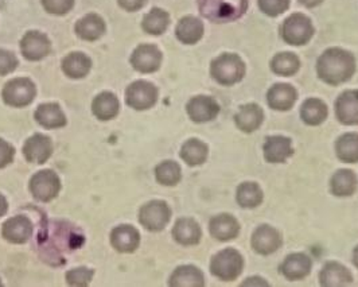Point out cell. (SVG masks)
I'll list each match as a JSON object with an SVG mask.
<instances>
[{
	"instance_id": "cell-41",
	"label": "cell",
	"mask_w": 358,
	"mask_h": 287,
	"mask_svg": "<svg viewBox=\"0 0 358 287\" xmlns=\"http://www.w3.org/2000/svg\"><path fill=\"white\" fill-rule=\"evenodd\" d=\"M93 270L90 269H76L71 270L66 274V281L71 286H88L93 278Z\"/></svg>"
},
{
	"instance_id": "cell-15",
	"label": "cell",
	"mask_w": 358,
	"mask_h": 287,
	"mask_svg": "<svg viewBox=\"0 0 358 287\" xmlns=\"http://www.w3.org/2000/svg\"><path fill=\"white\" fill-rule=\"evenodd\" d=\"M313 262L303 252L289 253L279 266L280 274L287 281H302L311 272Z\"/></svg>"
},
{
	"instance_id": "cell-26",
	"label": "cell",
	"mask_w": 358,
	"mask_h": 287,
	"mask_svg": "<svg viewBox=\"0 0 358 287\" xmlns=\"http://www.w3.org/2000/svg\"><path fill=\"white\" fill-rule=\"evenodd\" d=\"M205 33L203 23L201 19L196 18L193 15L183 17L178 22L176 27V36L178 38L179 42L185 45H194L199 42Z\"/></svg>"
},
{
	"instance_id": "cell-49",
	"label": "cell",
	"mask_w": 358,
	"mask_h": 287,
	"mask_svg": "<svg viewBox=\"0 0 358 287\" xmlns=\"http://www.w3.org/2000/svg\"><path fill=\"white\" fill-rule=\"evenodd\" d=\"M0 286H1V282H0Z\"/></svg>"
},
{
	"instance_id": "cell-21",
	"label": "cell",
	"mask_w": 358,
	"mask_h": 287,
	"mask_svg": "<svg viewBox=\"0 0 358 287\" xmlns=\"http://www.w3.org/2000/svg\"><path fill=\"white\" fill-rule=\"evenodd\" d=\"M298 92L289 84H275L267 92V103L275 111L286 112L295 106Z\"/></svg>"
},
{
	"instance_id": "cell-20",
	"label": "cell",
	"mask_w": 358,
	"mask_h": 287,
	"mask_svg": "<svg viewBox=\"0 0 358 287\" xmlns=\"http://www.w3.org/2000/svg\"><path fill=\"white\" fill-rule=\"evenodd\" d=\"M209 232L218 241H231L240 234V223L234 216L217 215L210 218Z\"/></svg>"
},
{
	"instance_id": "cell-16",
	"label": "cell",
	"mask_w": 358,
	"mask_h": 287,
	"mask_svg": "<svg viewBox=\"0 0 358 287\" xmlns=\"http://www.w3.org/2000/svg\"><path fill=\"white\" fill-rule=\"evenodd\" d=\"M263 154L268 163H285L294 155L292 141L283 135L268 136L263 144Z\"/></svg>"
},
{
	"instance_id": "cell-1",
	"label": "cell",
	"mask_w": 358,
	"mask_h": 287,
	"mask_svg": "<svg viewBox=\"0 0 358 287\" xmlns=\"http://www.w3.org/2000/svg\"><path fill=\"white\" fill-rule=\"evenodd\" d=\"M356 57L341 48L324 50L317 61V74L329 85H341L349 81L356 73Z\"/></svg>"
},
{
	"instance_id": "cell-44",
	"label": "cell",
	"mask_w": 358,
	"mask_h": 287,
	"mask_svg": "<svg viewBox=\"0 0 358 287\" xmlns=\"http://www.w3.org/2000/svg\"><path fill=\"white\" fill-rule=\"evenodd\" d=\"M117 3L123 10L129 11V13H135V11H139L141 8H143L147 0H117Z\"/></svg>"
},
{
	"instance_id": "cell-29",
	"label": "cell",
	"mask_w": 358,
	"mask_h": 287,
	"mask_svg": "<svg viewBox=\"0 0 358 287\" xmlns=\"http://www.w3.org/2000/svg\"><path fill=\"white\" fill-rule=\"evenodd\" d=\"M169 285L174 287H202L205 286V276L201 270L186 265L176 270L169 281Z\"/></svg>"
},
{
	"instance_id": "cell-2",
	"label": "cell",
	"mask_w": 358,
	"mask_h": 287,
	"mask_svg": "<svg viewBox=\"0 0 358 287\" xmlns=\"http://www.w3.org/2000/svg\"><path fill=\"white\" fill-rule=\"evenodd\" d=\"M245 72V64L237 54H221L215 57L210 65V76L215 83L224 87H232L240 83L244 78Z\"/></svg>"
},
{
	"instance_id": "cell-12",
	"label": "cell",
	"mask_w": 358,
	"mask_h": 287,
	"mask_svg": "<svg viewBox=\"0 0 358 287\" xmlns=\"http://www.w3.org/2000/svg\"><path fill=\"white\" fill-rule=\"evenodd\" d=\"M186 112L194 123H208L217 118L220 106L210 96H196L186 104Z\"/></svg>"
},
{
	"instance_id": "cell-8",
	"label": "cell",
	"mask_w": 358,
	"mask_h": 287,
	"mask_svg": "<svg viewBox=\"0 0 358 287\" xmlns=\"http://www.w3.org/2000/svg\"><path fill=\"white\" fill-rule=\"evenodd\" d=\"M197 4L201 15L215 23L232 22L240 18L245 11V7L234 8L232 4L224 0H197Z\"/></svg>"
},
{
	"instance_id": "cell-6",
	"label": "cell",
	"mask_w": 358,
	"mask_h": 287,
	"mask_svg": "<svg viewBox=\"0 0 358 287\" xmlns=\"http://www.w3.org/2000/svg\"><path fill=\"white\" fill-rule=\"evenodd\" d=\"M171 218L170 206L162 200H152L142 206L139 212V221L145 230L159 232L164 230Z\"/></svg>"
},
{
	"instance_id": "cell-4",
	"label": "cell",
	"mask_w": 358,
	"mask_h": 287,
	"mask_svg": "<svg viewBox=\"0 0 358 287\" xmlns=\"http://www.w3.org/2000/svg\"><path fill=\"white\" fill-rule=\"evenodd\" d=\"M244 269V259L234 248L217 252L210 262V272L222 282L236 281Z\"/></svg>"
},
{
	"instance_id": "cell-18",
	"label": "cell",
	"mask_w": 358,
	"mask_h": 287,
	"mask_svg": "<svg viewBox=\"0 0 358 287\" xmlns=\"http://www.w3.org/2000/svg\"><path fill=\"white\" fill-rule=\"evenodd\" d=\"M3 237L14 244L26 243L33 234V224L31 220L26 216H15L7 220L3 225L1 231Z\"/></svg>"
},
{
	"instance_id": "cell-38",
	"label": "cell",
	"mask_w": 358,
	"mask_h": 287,
	"mask_svg": "<svg viewBox=\"0 0 358 287\" xmlns=\"http://www.w3.org/2000/svg\"><path fill=\"white\" fill-rule=\"evenodd\" d=\"M157 181L164 186H174L182 180V170L177 162L164 161L155 169Z\"/></svg>"
},
{
	"instance_id": "cell-3",
	"label": "cell",
	"mask_w": 358,
	"mask_h": 287,
	"mask_svg": "<svg viewBox=\"0 0 358 287\" xmlns=\"http://www.w3.org/2000/svg\"><path fill=\"white\" fill-rule=\"evenodd\" d=\"M279 31L282 39L287 45L291 46H303L308 43L315 34V29L311 19L301 13L289 15L282 23Z\"/></svg>"
},
{
	"instance_id": "cell-30",
	"label": "cell",
	"mask_w": 358,
	"mask_h": 287,
	"mask_svg": "<svg viewBox=\"0 0 358 287\" xmlns=\"http://www.w3.org/2000/svg\"><path fill=\"white\" fill-rule=\"evenodd\" d=\"M119 100L110 92H103L94 97L92 103V112L99 120H110L119 113Z\"/></svg>"
},
{
	"instance_id": "cell-14",
	"label": "cell",
	"mask_w": 358,
	"mask_h": 287,
	"mask_svg": "<svg viewBox=\"0 0 358 287\" xmlns=\"http://www.w3.org/2000/svg\"><path fill=\"white\" fill-rule=\"evenodd\" d=\"M336 116L343 126H358V90L342 92L336 100Z\"/></svg>"
},
{
	"instance_id": "cell-47",
	"label": "cell",
	"mask_w": 358,
	"mask_h": 287,
	"mask_svg": "<svg viewBox=\"0 0 358 287\" xmlns=\"http://www.w3.org/2000/svg\"><path fill=\"white\" fill-rule=\"evenodd\" d=\"M7 208H8V205H7V200L0 195V217L6 215Z\"/></svg>"
},
{
	"instance_id": "cell-22",
	"label": "cell",
	"mask_w": 358,
	"mask_h": 287,
	"mask_svg": "<svg viewBox=\"0 0 358 287\" xmlns=\"http://www.w3.org/2000/svg\"><path fill=\"white\" fill-rule=\"evenodd\" d=\"M352 282V272L338 262H327L320 272V284L323 287L348 286Z\"/></svg>"
},
{
	"instance_id": "cell-9",
	"label": "cell",
	"mask_w": 358,
	"mask_h": 287,
	"mask_svg": "<svg viewBox=\"0 0 358 287\" xmlns=\"http://www.w3.org/2000/svg\"><path fill=\"white\" fill-rule=\"evenodd\" d=\"M30 190L38 201L49 202L58 196L61 181L52 170H42L30 181Z\"/></svg>"
},
{
	"instance_id": "cell-23",
	"label": "cell",
	"mask_w": 358,
	"mask_h": 287,
	"mask_svg": "<svg viewBox=\"0 0 358 287\" xmlns=\"http://www.w3.org/2000/svg\"><path fill=\"white\" fill-rule=\"evenodd\" d=\"M173 236L176 241L180 246H196L199 243L202 237L201 227L194 218L190 217H182L177 220L174 228H173Z\"/></svg>"
},
{
	"instance_id": "cell-7",
	"label": "cell",
	"mask_w": 358,
	"mask_h": 287,
	"mask_svg": "<svg viewBox=\"0 0 358 287\" xmlns=\"http://www.w3.org/2000/svg\"><path fill=\"white\" fill-rule=\"evenodd\" d=\"M158 102V88L144 80L132 83L126 90V103L128 107L136 111H145L154 107Z\"/></svg>"
},
{
	"instance_id": "cell-24",
	"label": "cell",
	"mask_w": 358,
	"mask_h": 287,
	"mask_svg": "<svg viewBox=\"0 0 358 287\" xmlns=\"http://www.w3.org/2000/svg\"><path fill=\"white\" fill-rule=\"evenodd\" d=\"M358 177L353 170L341 169L330 180V190L337 197H350L357 192Z\"/></svg>"
},
{
	"instance_id": "cell-19",
	"label": "cell",
	"mask_w": 358,
	"mask_h": 287,
	"mask_svg": "<svg viewBox=\"0 0 358 287\" xmlns=\"http://www.w3.org/2000/svg\"><path fill=\"white\" fill-rule=\"evenodd\" d=\"M264 122V111L256 103H248L237 111L234 123L237 128L245 134L257 131Z\"/></svg>"
},
{
	"instance_id": "cell-28",
	"label": "cell",
	"mask_w": 358,
	"mask_h": 287,
	"mask_svg": "<svg viewBox=\"0 0 358 287\" xmlns=\"http://www.w3.org/2000/svg\"><path fill=\"white\" fill-rule=\"evenodd\" d=\"M110 243L119 252H134L139 247L141 234L131 225H120L112 231Z\"/></svg>"
},
{
	"instance_id": "cell-5",
	"label": "cell",
	"mask_w": 358,
	"mask_h": 287,
	"mask_svg": "<svg viewBox=\"0 0 358 287\" xmlns=\"http://www.w3.org/2000/svg\"><path fill=\"white\" fill-rule=\"evenodd\" d=\"M36 94L34 83L26 77H18L8 81L1 92L3 102L7 106L14 108L27 107L33 103Z\"/></svg>"
},
{
	"instance_id": "cell-11",
	"label": "cell",
	"mask_w": 358,
	"mask_h": 287,
	"mask_svg": "<svg viewBox=\"0 0 358 287\" xmlns=\"http://www.w3.org/2000/svg\"><path fill=\"white\" fill-rule=\"evenodd\" d=\"M162 52L155 45H139L131 55V65L141 73L157 72L162 65Z\"/></svg>"
},
{
	"instance_id": "cell-17",
	"label": "cell",
	"mask_w": 358,
	"mask_h": 287,
	"mask_svg": "<svg viewBox=\"0 0 358 287\" xmlns=\"http://www.w3.org/2000/svg\"><path fill=\"white\" fill-rule=\"evenodd\" d=\"M53 154L52 139L46 135L36 134L26 141L23 146V155L29 162L45 163Z\"/></svg>"
},
{
	"instance_id": "cell-31",
	"label": "cell",
	"mask_w": 358,
	"mask_h": 287,
	"mask_svg": "<svg viewBox=\"0 0 358 287\" xmlns=\"http://www.w3.org/2000/svg\"><path fill=\"white\" fill-rule=\"evenodd\" d=\"M327 115L329 109L326 103L317 97L307 99L301 107V118L307 126H321L327 119Z\"/></svg>"
},
{
	"instance_id": "cell-46",
	"label": "cell",
	"mask_w": 358,
	"mask_h": 287,
	"mask_svg": "<svg viewBox=\"0 0 358 287\" xmlns=\"http://www.w3.org/2000/svg\"><path fill=\"white\" fill-rule=\"evenodd\" d=\"M299 3L307 8H314V7H318L320 4H322L323 0H299Z\"/></svg>"
},
{
	"instance_id": "cell-40",
	"label": "cell",
	"mask_w": 358,
	"mask_h": 287,
	"mask_svg": "<svg viewBox=\"0 0 358 287\" xmlns=\"http://www.w3.org/2000/svg\"><path fill=\"white\" fill-rule=\"evenodd\" d=\"M46 13L53 15H65L72 11L74 0H41Z\"/></svg>"
},
{
	"instance_id": "cell-36",
	"label": "cell",
	"mask_w": 358,
	"mask_h": 287,
	"mask_svg": "<svg viewBox=\"0 0 358 287\" xmlns=\"http://www.w3.org/2000/svg\"><path fill=\"white\" fill-rule=\"evenodd\" d=\"M169 24H170L169 13L162 10V8L155 7L144 15L142 29L147 34L161 36L169 29Z\"/></svg>"
},
{
	"instance_id": "cell-35",
	"label": "cell",
	"mask_w": 358,
	"mask_h": 287,
	"mask_svg": "<svg viewBox=\"0 0 358 287\" xmlns=\"http://www.w3.org/2000/svg\"><path fill=\"white\" fill-rule=\"evenodd\" d=\"M337 158L343 163H357L358 162V134L348 132L343 134L336 142Z\"/></svg>"
},
{
	"instance_id": "cell-42",
	"label": "cell",
	"mask_w": 358,
	"mask_h": 287,
	"mask_svg": "<svg viewBox=\"0 0 358 287\" xmlns=\"http://www.w3.org/2000/svg\"><path fill=\"white\" fill-rule=\"evenodd\" d=\"M18 66L17 55L8 50L0 49V76H6L14 72Z\"/></svg>"
},
{
	"instance_id": "cell-10",
	"label": "cell",
	"mask_w": 358,
	"mask_h": 287,
	"mask_svg": "<svg viewBox=\"0 0 358 287\" xmlns=\"http://www.w3.org/2000/svg\"><path fill=\"white\" fill-rule=\"evenodd\" d=\"M283 244V237L280 232L267 224L257 227L251 237V246L253 251L259 255L267 256L278 251Z\"/></svg>"
},
{
	"instance_id": "cell-13",
	"label": "cell",
	"mask_w": 358,
	"mask_h": 287,
	"mask_svg": "<svg viewBox=\"0 0 358 287\" xmlns=\"http://www.w3.org/2000/svg\"><path fill=\"white\" fill-rule=\"evenodd\" d=\"M52 50L49 38L39 31H29L20 41V52L29 61H41Z\"/></svg>"
},
{
	"instance_id": "cell-34",
	"label": "cell",
	"mask_w": 358,
	"mask_h": 287,
	"mask_svg": "<svg viewBox=\"0 0 358 287\" xmlns=\"http://www.w3.org/2000/svg\"><path fill=\"white\" fill-rule=\"evenodd\" d=\"M209 155L208 144L199 139H189L182 144L180 158L189 166H199L205 163Z\"/></svg>"
},
{
	"instance_id": "cell-33",
	"label": "cell",
	"mask_w": 358,
	"mask_h": 287,
	"mask_svg": "<svg viewBox=\"0 0 358 287\" xmlns=\"http://www.w3.org/2000/svg\"><path fill=\"white\" fill-rule=\"evenodd\" d=\"M92 61L87 54L71 53L62 59V72L69 78H83L90 73Z\"/></svg>"
},
{
	"instance_id": "cell-45",
	"label": "cell",
	"mask_w": 358,
	"mask_h": 287,
	"mask_svg": "<svg viewBox=\"0 0 358 287\" xmlns=\"http://www.w3.org/2000/svg\"><path fill=\"white\" fill-rule=\"evenodd\" d=\"M253 285H257V286H268V284H267L263 278H260V276H252V278L245 279V282L241 284V286H253Z\"/></svg>"
},
{
	"instance_id": "cell-37",
	"label": "cell",
	"mask_w": 358,
	"mask_h": 287,
	"mask_svg": "<svg viewBox=\"0 0 358 287\" xmlns=\"http://www.w3.org/2000/svg\"><path fill=\"white\" fill-rule=\"evenodd\" d=\"M301 68V59L298 55L289 52L278 53L271 59V71L276 76L291 77L296 74Z\"/></svg>"
},
{
	"instance_id": "cell-27",
	"label": "cell",
	"mask_w": 358,
	"mask_h": 287,
	"mask_svg": "<svg viewBox=\"0 0 358 287\" xmlns=\"http://www.w3.org/2000/svg\"><path fill=\"white\" fill-rule=\"evenodd\" d=\"M36 123L48 130L62 128L66 125V116L57 103H46L36 108L34 113Z\"/></svg>"
},
{
	"instance_id": "cell-32",
	"label": "cell",
	"mask_w": 358,
	"mask_h": 287,
	"mask_svg": "<svg viewBox=\"0 0 358 287\" xmlns=\"http://www.w3.org/2000/svg\"><path fill=\"white\" fill-rule=\"evenodd\" d=\"M264 200L263 190L256 182H243L237 188L236 201L244 209H253L262 205Z\"/></svg>"
},
{
	"instance_id": "cell-25",
	"label": "cell",
	"mask_w": 358,
	"mask_h": 287,
	"mask_svg": "<svg viewBox=\"0 0 358 287\" xmlns=\"http://www.w3.org/2000/svg\"><path fill=\"white\" fill-rule=\"evenodd\" d=\"M76 34L84 41L93 42L104 36L107 26L104 19L97 14H88L76 23Z\"/></svg>"
},
{
	"instance_id": "cell-43",
	"label": "cell",
	"mask_w": 358,
	"mask_h": 287,
	"mask_svg": "<svg viewBox=\"0 0 358 287\" xmlns=\"http://www.w3.org/2000/svg\"><path fill=\"white\" fill-rule=\"evenodd\" d=\"M14 155H15V148L13 147V144L0 139V169L10 164L14 160Z\"/></svg>"
},
{
	"instance_id": "cell-39",
	"label": "cell",
	"mask_w": 358,
	"mask_h": 287,
	"mask_svg": "<svg viewBox=\"0 0 358 287\" xmlns=\"http://www.w3.org/2000/svg\"><path fill=\"white\" fill-rule=\"evenodd\" d=\"M289 3L291 0H259L257 1L262 13L272 18L285 14L289 8Z\"/></svg>"
},
{
	"instance_id": "cell-48",
	"label": "cell",
	"mask_w": 358,
	"mask_h": 287,
	"mask_svg": "<svg viewBox=\"0 0 358 287\" xmlns=\"http://www.w3.org/2000/svg\"><path fill=\"white\" fill-rule=\"evenodd\" d=\"M353 263H355V266L358 269V246L355 248V251H353Z\"/></svg>"
}]
</instances>
